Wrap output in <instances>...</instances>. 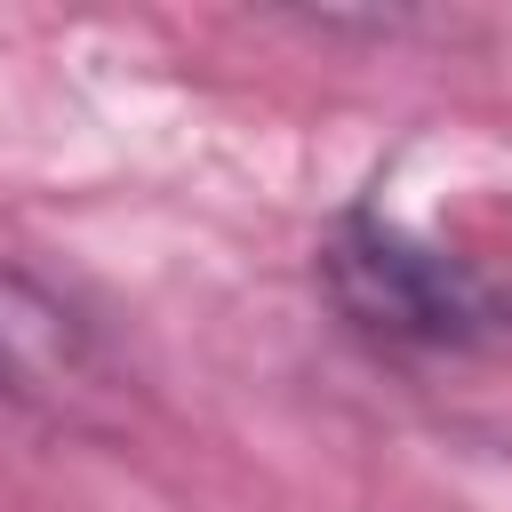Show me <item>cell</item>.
Wrapping results in <instances>:
<instances>
[{
	"instance_id": "6da1fadb",
	"label": "cell",
	"mask_w": 512,
	"mask_h": 512,
	"mask_svg": "<svg viewBox=\"0 0 512 512\" xmlns=\"http://www.w3.org/2000/svg\"><path fill=\"white\" fill-rule=\"evenodd\" d=\"M336 320L376 352H496L512 344V272L408 224L384 200L336 208L312 248Z\"/></svg>"
},
{
	"instance_id": "7a4b0ae2",
	"label": "cell",
	"mask_w": 512,
	"mask_h": 512,
	"mask_svg": "<svg viewBox=\"0 0 512 512\" xmlns=\"http://www.w3.org/2000/svg\"><path fill=\"white\" fill-rule=\"evenodd\" d=\"M112 384L96 328L24 264H0V400L48 424H80Z\"/></svg>"
}]
</instances>
